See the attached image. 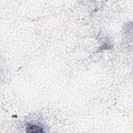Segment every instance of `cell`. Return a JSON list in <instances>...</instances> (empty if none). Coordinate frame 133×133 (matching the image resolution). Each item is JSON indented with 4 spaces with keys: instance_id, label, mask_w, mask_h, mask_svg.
<instances>
[{
    "instance_id": "1",
    "label": "cell",
    "mask_w": 133,
    "mask_h": 133,
    "mask_svg": "<svg viewBox=\"0 0 133 133\" xmlns=\"http://www.w3.org/2000/svg\"><path fill=\"white\" fill-rule=\"evenodd\" d=\"M26 132H32V133H37V132H43V128L41 127L34 125V124H28L26 127Z\"/></svg>"
}]
</instances>
